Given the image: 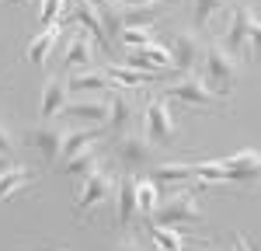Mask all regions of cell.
Segmentation results:
<instances>
[{"mask_svg":"<svg viewBox=\"0 0 261 251\" xmlns=\"http://www.w3.org/2000/svg\"><path fill=\"white\" fill-rule=\"evenodd\" d=\"M150 136L146 133H122L119 140H115V154H119V164L125 171H140V167L150 164Z\"/></svg>","mask_w":261,"mask_h":251,"instance_id":"cell-8","label":"cell"},{"mask_svg":"<svg viewBox=\"0 0 261 251\" xmlns=\"http://www.w3.org/2000/svg\"><path fill=\"white\" fill-rule=\"evenodd\" d=\"M0 154H7V157L14 154V143H11V133L4 129V122H0Z\"/></svg>","mask_w":261,"mask_h":251,"instance_id":"cell-34","label":"cell"},{"mask_svg":"<svg viewBox=\"0 0 261 251\" xmlns=\"http://www.w3.org/2000/svg\"><path fill=\"white\" fill-rule=\"evenodd\" d=\"M202 220V206L199 195L192 192L188 185L174 188L167 199H164L157 213H153V223H164V227H178V223H199Z\"/></svg>","mask_w":261,"mask_h":251,"instance_id":"cell-2","label":"cell"},{"mask_svg":"<svg viewBox=\"0 0 261 251\" xmlns=\"http://www.w3.org/2000/svg\"><path fill=\"white\" fill-rule=\"evenodd\" d=\"M129 122H133V102L122 91H112L108 94V126L105 129L122 136V133H129Z\"/></svg>","mask_w":261,"mask_h":251,"instance_id":"cell-19","label":"cell"},{"mask_svg":"<svg viewBox=\"0 0 261 251\" xmlns=\"http://www.w3.org/2000/svg\"><path fill=\"white\" fill-rule=\"evenodd\" d=\"M192 174H195V182H205V185H230L220 161H199V164H192Z\"/></svg>","mask_w":261,"mask_h":251,"instance_id":"cell-28","label":"cell"},{"mask_svg":"<svg viewBox=\"0 0 261 251\" xmlns=\"http://www.w3.org/2000/svg\"><path fill=\"white\" fill-rule=\"evenodd\" d=\"M18 4H24V0H18Z\"/></svg>","mask_w":261,"mask_h":251,"instance_id":"cell-39","label":"cell"},{"mask_svg":"<svg viewBox=\"0 0 261 251\" xmlns=\"http://www.w3.org/2000/svg\"><path fill=\"white\" fill-rule=\"evenodd\" d=\"M94 167H101V154H98V146H87V150H81V154H73L70 161H63V174L87 178Z\"/></svg>","mask_w":261,"mask_h":251,"instance_id":"cell-25","label":"cell"},{"mask_svg":"<svg viewBox=\"0 0 261 251\" xmlns=\"http://www.w3.org/2000/svg\"><path fill=\"white\" fill-rule=\"evenodd\" d=\"M112 251H143V248L133 241V237H122V241H115V248H112Z\"/></svg>","mask_w":261,"mask_h":251,"instance_id":"cell-35","label":"cell"},{"mask_svg":"<svg viewBox=\"0 0 261 251\" xmlns=\"http://www.w3.org/2000/svg\"><path fill=\"white\" fill-rule=\"evenodd\" d=\"M237 73H241V56H233L223 42H209V45H205V63H202L205 84H209L216 94L230 98V87L237 81Z\"/></svg>","mask_w":261,"mask_h":251,"instance_id":"cell-1","label":"cell"},{"mask_svg":"<svg viewBox=\"0 0 261 251\" xmlns=\"http://www.w3.org/2000/svg\"><path fill=\"white\" fill-rule=\"evenodd\" d=\"M63 136H66V133H63L60 126L45 122V126L28 129V136H24V140L42 154V161H45V164H56V161H60V154H63Z\"/></svg>","mask_w":261,"mask_h":251,"instance_id":"cell-10","label":"cell"},{"mask_svg":"<svg viewBox=\"0 0 261 251\" xmlns=\"http://www.w3.org/2000/svg\"><path fill=\"white\" fill-rule=\"evenodd\" d=\"M101 129L105 126H87V129H70L66 136H63V154H60V164L63 161H70L73 154H81L87 146H94V140L101 136Z\"/></svg>","mask_w":261,"mask_h":251,"instance_id":"cell-22","label":"cell"},{"mask_svg":"<svg viewBox=\"0 0 261 251\" xmlns=\"http://www.w3.org/2000/svg\"><path fill=\"white\" fill-rule=\"evenodd\" d=\"M122 63H129V66H136V70H146V73H161L167 66H174L171 49H164L157 42H150V45H143V49H129V56Z\"/></svg>","mask_w":261,"mask_h":251,"instance_id":"cell-11","label":"cell"},{"mask_svg":"<svg viewBox=\"0 0 261 251\" xmlns=\"http://www.w3.org/2000/svg\"><path fill=\"white\" fill-rule=\"evenodd\" d=\"M32 185V171L21 164H11L7 171H0V203H7V199H14L21 188Z\"/></svg>","mask_w":261,"mask_h":251,"instance_id":"cell-24","label":"cell"},{"mask_svg":"<svg viewBox=\"0 0 261 251\" xmlns=\"http://www.w3.org/2000/svg\"><path fill=\"white\" fill-rule=\"evenodd\" d=\"M94 4H98V14H101V24H105V35H108V42H119L122 32H125L122 4H119V0H94Z\"/></svg>","mask_w":261,"mask_h":251,"instance_id":"cell-23","label":"cell"},{"mask_svg":"<svg viewBox=\"0 0 261 251\" xmlns=\"http://www.w3.org/2000/svg\"><path fill=\"white\" fill-rule=\"evenodd\" d=\"M66 87H70V94L87 98V94H98V91H105V87H112V77H108L105 70L87 66V70H73V73L66 77Z\"/></svg>","mask_w":261,"mask_h":251,"instance_id":"cell-15","label":"cell"},{"mask_svg":"<svg viewBox=\"0 0 261 251\" xmlns=\"http://www.w3.org/2000/svg\"><path fill=\"white\" fill-rule=\"evenodd\" d=\"M60 32H63V21H60V24L42 28L39 35H32L28 45H24V60L35 63V66H42V63L49 60V53H53V45H56V39H60Z\"/></svg>","mask_w":261,"mask_h":251,"instance_id":"cell-18","label":"cell"},{"mask_svg":"<svg viewBox=\"0 0 261 251\" xmlns=\"http://www.w3.org/2000/svg\"><path fill=\"white\" fill-rule=\"evenodd\" d=\"M119 42H122V45H129V49H143V45L153 42V24H150V28H125Z\"/></svg>","mask_w":261,"mask_h":251,"instance_id":"cell-32","label":"cell"},{"mask_svg":"<svg viewBox=\"0 0 261 251\" xmlns=\"http://www.w3.org/2000/svg\"><path fill=\"white\" fill-rule=\"evenodd\" d=\"M171 60L181 73H199V66L205 63V42L195 32H178L171 42Z\"/></svg>","mask_w":261,"mask_h":251,"instance_id":"cell-7","label":"cell"},{"mask_svg":"<svg viewBox=\"0 0 261 251\" xmlns=\"http://www.w3.org/2000/svg\"><path fill=\"white\" fill-rule=\"evenodd\" d=\"M122 18H125V28H150L161 18V11L157 7H122Z\"/></svg>","mask_w":261,"mask_h":251,"instance_id":"cell-30","label":"cell"},{"mask_svg":"<svg viewBox=\"0 0 261 251\" xmlns=\"http://www.w3.org/2000/svg\"><path fill=\"white\" fill-rule=\"evenodd\" d=\"M226 11V0H192V21L195 28H209L216 14Z\"/></svg>","mask_w":261,"mask_h":251,"instance_id":"cell-27","label":"cell"},{"mask_svg":"<svg viewBox=\"0 0 261 251\" xmlns=\"http://www.w3.org/2000/svg\"><path fill=\"white\" fill-rule=\"evenodd\" d=\"M7 167H11V157H7V154H0V171H7Z\"/></svg>","mask_w":261,"mask_h":251,"instance_id":"cell-38","label":"cell"},{"mask_svg":"<svg viewBox=\"0 0 261 251\" xmlns=\"http://www.w3.org/2000/svg\"><path fill=\"white\" fill-rule=\"evenodd\" d=\"M251 56L261 60V18L251 14Z\"/></svg>","mask_w":261,"mask_h":251,"instance_id":"cell-33","label":"cell"},{"mask_svg":"<svg viewBox=\"0 0 261 251\" xmlns=\"http://www.w3.org/2000/svg\"><path fill=\"white\" fill-rule=\"evenodd\" d=\"M63 115L77 126H108V102H101V98H70Z\"/></svg>","mask_w":261,"mask_h":251,"instance_id":"cell-9","label":"cell"},{"mask_svg":"<svg viewBox=\"0 0 261 251\" xmlns=\"http://www.w3.org/2000/svg\"><path fill=\"white\" fill-rule=\"evenodd\" d=\"M136 182L133 171H122L119 188H115V203H119V227H129L136 216H140V199H136Z\"/></svg>","mask_w":261,"mask_h":251,"instance_id":"cell-14","label":"cell"},{"mask_svg":"<svg viewBox=\"0 0 261 251\" xmlns=\"http://www.w3.org/2000/svg\"><path fill=\"white\" fill-rule=\"evenodd\" d=\"M122 7H157L161 0H119Z\"/></svg>","mask_w":261,"mask_h":251,"instance_id":"cell-36","label":"cell"},{"mask_svg":"<svg viewBox=\"0 0 261 251\" xmlns=\"http://www.w3.org/2000/svg\"><path fill=\"white\" fill-rule=\"evenodd\" d=\"M63 14H66V0H42V7H39L42 28H49V24H60Z\"/></svg>","mask_w":261,"mask_h":251,"instance_id":"cell-31","label":"cell"},{"mask_svg":"<svg viewBox=\"0 0 261 251\" xmlns=\"http://www.w3.org/2000/svg\"><path fill=\"white\" fill-rule=\"evenodd\" d=\"M220 164L230 178V185H261V150H254V146L223 157Z\"/></svg>","mask_w":261,"mask_h":251,"instance_id":"cell-6","label":"cell"},{"mask_svg":"<svg viewBox=\"0 0 261 251\" xmlns=\"http://www.w3.org/2000/svg\"><path fill=\"white\" fill-rule=\"evenodd\" d=\"M251 42V11L247 7H230V24H226V39L223 45L233 53V56H244V45Z\"/></svg>","mask_w":261,"mask_h":251,"instance_id":"cell-13","label":"cell"},{"mask_svg":"<svg viewBox=\"0 0 261 251\" xmlns=\"http://www.w3.org/2000/svg\"><path fill=\"white\" fill-rule=\"evenodd\" d=\"M115 188H119V182H115L105 167H94V171L81 182V192H77V206H73V213L84 216V213L98 209L105 199H112V195H115Z\"/></svg>","mask_w":261,"mask_h":251,"instance_id":"cell-4","label":"cell"},{"mask_svg":"<svg viewBox=\"0 0 261 251\" xmlns=\"http://www.w3.org/2000/svg\"><path fill=\"white\" fill-rule=\"evenodd\" d=\"M143 126H146L150 143H171L178 136V126H174V115H171L167 98H150L146 102V108H143Z\"/></svg>","mask_w":261,"mask_h":251,"instance_id":"cell-5","label":"cell"},{"mask_svg":"<svg viewBox=\"0 0 261 251\" xmlns=\"http://www.w3.org/2000/svg\"><path fill=\"white\" fill-rule=\"evenodd\" d=\"M153 182L161 188H171V185H192L195 182V174H192V164H181V161H161V164L153 167V174H150Z\"/></svg>","mask_w":261,"mask_h":251,"instance_id":"cell-20","label":"cell"},{"mask_svg":"<svg viewBox=\"0 0 261 251\" xmlns=\"http://www.w3.org/2000/svg\"><path fill=\"white\" fill-rule=\"evenodd\" d=\"M136 199H140V216L143 220H153V213L161 206V185L153 178H140L136 182Z\"/></svg>","mask_w":261,"mask_h":251,"instance_id":"cell-26","label":"cell"},{"mask_svg":"<svg viewBox=\"0 0 261 251\" xmlns=\"http://www.w3.org/2000/svg\"><path fill=\"white\" fill-rule=\"evenodd\" d=\"M167 98H174V102H181V105H192V108H220V105L226 102L223 94H216V91L205 84L202 73H185L181 81L167 84Z\"/></svg>","mask_w":261,"mask_h":251,"instance_id":"cell-3","label":"cell"},{"mask_svg":"<svg viewBox=\"0 0 261 251\" xmlns=\"http://www.w3.org/2000/svg\"><path fill=\"white\" fill-rule=\"evenodd\" d=\"M150 237L157 241L161 251H185V237H181L178 230L164 227V223H150Z\"/></svg>","mask_w":261,"mask_h":251,"instance_id":"cell-29","label":"cell"},{"mask_svg":"<svg viewBox=\"0 0 261 251\" xmlns=\"http://www.w3.org/2000/svg\"><path fill=\"white\" fill-rule=\"evenodd\" d=\"M233 251H251V244L244 241V234H233Z\"/></svg>","mask_w":261,"mask_h":251,"instance_id":"cell-37","label":"cell"},{"mask_svg":"<svg viewBox=\"0 0 261 251\" xmlns=\"http://www.w3.org/2000/svg\"><path fill=\"white\" fill-rule=\"evenodd\" d=\"M94 45L98 42L91 39L87 32H73L70 35V45H66V53H63V66L73 73V70H87V66H94Z\"/></svg>","mask_w":261,"mask_h":251,"instance_id":"cell-12","label":"cell"},{"mask_svg":"<svg viewBox=\"0 0 261 251\" xmlns=\"http://www.w3.org/2000/svg\"><path fill=\"white\" fill-rule=\"evenodd\" d=\"M66 102H70V87H66V81L49 77L45 87H42V119H45V122H53L56 115H63Z\"/></svg>","mask_w":261,"mask_h":251,"instance_id":"cell-17","label":"cell"},{"mask_svg":"<svg viewBox=\"0 0 261 251\" xmlns=\"http://www.w3.org/2000/svg\"><path fill=\"white\" fill-rule=\"evenodd\" d=\"M73 21H77L84 32L98 42L101 49H112V42H108V35H105V24H101V14H98V4H94V0L77 4V7H73Z\"/></svg>","mask_w":261,"mask_h":251,"instance_id":"cell-16","label":"cell"},{"mask_svg":"<svg viewBox=\"0 0 261 251\" xmlns=\"http://www.w3.org/2000/svg\"><path fill=\"white\" fill-rule=\"evenodd\" d=\"M105 73L115 81V87H140V84H153L161 73H146V70H136L129 63H108Z\"/></svg>","mask_w":261,"mask_h":251,"instance_id":"cell-21","label":"cell"}]
</instances>
